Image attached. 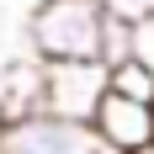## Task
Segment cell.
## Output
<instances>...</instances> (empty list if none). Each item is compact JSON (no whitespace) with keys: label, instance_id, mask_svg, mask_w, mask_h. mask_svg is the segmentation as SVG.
<instances>
[{"label":"cell","instance_id":"cell-1","mask_svg":"<svg viewBox=\"0 0 154 154\" xmlns=\"http://www.w3.org/2000/svg\"><path fill=\"white\" fill-rule=\"evenodd\" d=\"M106 0H37L27 16V48L37 59H101Z\"/></svg>","mask_w":154,"mask_h":154},{"label":"cell","instance_id":"cell-2","mask_svg":"<svg viewBox=\"0 0 154 154\" xmlns=\"http://www.w3.org/2000/svg\"><path fill=\"white\" fill-rule=\"evenodd\" d=\"M0 154H106L101 133L64 112H27L0 122Z\"/></svg>","mask_w":154,"mask_h":154},{"label":"cell","instance_id":"cell-3","mask_svg":"<svg viewBox=\"0 0 154 154\" xmlns=\"http://www.w3.org/2000/svg\"><path fill=\"white\" fill-rule=\"evenodd\" d=\"M106 91H112L106 59H43V106L48 112L91 122Z\"/></svg>","mask_w":154,"mask_h":154},{"label":"cell","instance_id":"cell-4","mask_svg":"<svg viewBox=\"0 0 154 154\" xmlns=\"http://www.w3.org/2000/svg\"><path fill=\"white\" fill-rule=\"evenodd\" d=\"M91 128L101 133V149L106 154H143V149H154V106L149 101H133L122 91L101 96Z\"/></svg>","mask_w":154,"mask_h":154},{"label":"cell","instance_id":"cell-5","mask_svg":"<svg viewBox=\"0 0 154 154\" xmlns=\"http://www.w3.org/2000/svg\"><path fill=\"white\" fill-rule=\"evenodd\" d=\"M27 112H43V59L37 53L11 59L5 75H0V122L5 117H27Z\"/></svg>","mask_w":154,"mask_h":154},{"label":"cell","instance_id":"cell-6","mask_svg":"<svg viewBox=\"0 0 154 154\" xmlns=\"http://www.w3.org/2000/svg\"><path fill=\"white\" fill-rule=\"evenodd\" d=\"M112 91H122V96H133V101H149L154 106V64L149 59H117L112 64Z\"/></svg>","mask_w":154,"mask_h":154},{"label":"cell","instance_id":"cell-7","mask_svg":"<svg viewBox=\"0 0 154 154\" xmlns=\"http://www.w3.org/2000/svg\"><path fill=\"white\" fill-rule=\"evenodd\" d=\"M101 59H106V64L133 59V16H122V11L106 16V48H101Z\"/></svg>","mask_w":154,"mask_h":154},{"label":"cell","instance_id":"cell-8","mask_svg":"<svg viewBox=\"0 0 154 154\" xmlns=\"http://www.w3.org/2000/svg\"><path fill=\"white\" fill-rule=\"evenodd\" d=\"M133 53H138V59H149V64H154V11H149V16H138V21H133Z\"/></svg>","mask_w":154,"mask_h":154},{"label":"cell","instance_id":"cell-9","mask_svg":"<svg viewBox=\"0 0 154 154\" xmlns=\"http://www.w3.org/2000/svg\"><path fill=\"white\" fill-rule=\"evenodd\" d=\"M106 5H112V11H122V16H133V21L154 11V0H106Z\"/></svg>","mask_w":154,"mask_h":154}]
</instances>
